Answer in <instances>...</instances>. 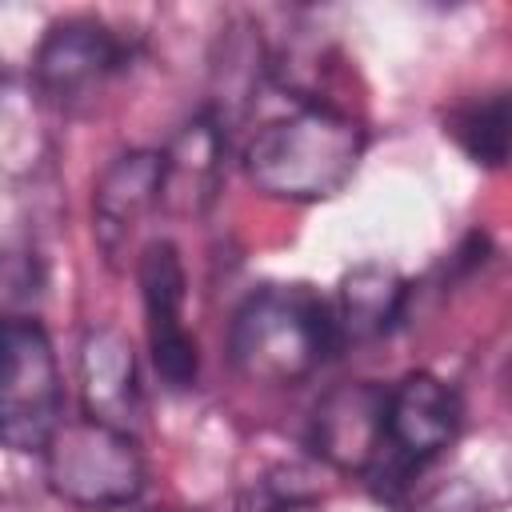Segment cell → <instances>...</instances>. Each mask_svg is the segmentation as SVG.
<instances>
[{
    "instance_id": "1",
    "label": "cell",
    "mask_w": 512,
    "mask_h": 512,
    "mask_svg": "<svg viewBox=\"0 0 512 512\" xmlns=\"http://www.w3.org/2000/svg\"><path fill=\"white\" fill-rule=\"evenodd\" d=\"M364 156V128L332 104H300L264 124L244 148V172L272 200L312 204L336 196Z\"/></svg>"
},
{
    "instance_id": "2",
    "label": "cell",
    "mask_w": 512,
    "mask_h": 512,
    "mask_svg": "<svg viewBox=\"0 0 512 512\" xmlns=\"http://www.w3.org/2000/svg\"><path fill=\"white\" fill-rule=\"evenodd\" d=\"M336 348L332 308L312 284H264L228 324V360L252 384H300Z\"/></svg>"
},
{
    "instance_id": "3",
    "label": "cell",
    "mask_w": 512,
    "mask_h": 512,
    "mask_svg": "<svg viewBox=\"0 0 512 512\" xmlns=\"http://www.w3.org/2000/svg\"><path fill=\"white\" fill-rule=\"evenodd\" d=\"M40 456L52 496L80 512H116L144 492V456L128 428L92 416L60 420Z\"/></svg>"
},
{
    "instance_id": "4",
    "label": "cell",
    "mask_w": 512,
    "mask_h": 512,
    "mask_svg": "<svg viewBox=\"0 0 512 512\" xmlns=\"http://www.w3.org/2000/svg\"><path fill=\"white\" fill-rule=\"evenodd\" d=\"M460 396L432 372H408L384 396V440L364 472V484L380 500H396L412 476L432 464L460 432Z\"/></svg>"
},
{
    "instance_id": "5",
    "label": "cell",
    "mask_w": 512,
    "mask_h": 512,
    "mask_svg": "<svg viewBox=\"0 0 512 512\" xmlns=\"http://www.w3.org/2000/svg\"><path fill=\"white\" fill-rule=\"evenodd\" d=\"M64 420V384L52 340L36 316L0 328V448L44 452Z\"/></svg>"
},
{
    "instance_id": "6",
    "label": "cell",
    "mask_w": 512,
    "mask_h": 512,
    "mask_svg": "<svg viewBox=\"0 0 512 512\" xmlns=\"http://www.w3.org/2000/svg\"><path fill=\"white\" fill-rule=\"evenodd\" d=\"M132 48L120 32H112L96 16H68L56 20L32 56V84L44 104L60 112L88 108L104 84L128 64Z\"/></svg>"
},
{
    "instance_id": "7",
    "label": "cell",
    "mask_w": 512,
    "mask_h": 512,
    "mask_svg": "<svg viewBox=\"0 0 512 512\" xmlns=\"http://www.w3.org/2000/svg\"><path fill=\"white\" fill-rule=\"evenodd\" d=\"M136 280H140V296H144L152 364L172 392H184L196 384L200 352H196V336L180 320L188 280H184V264H180L176 244L172 240H148L140 248V260H136Z\"/></svg>"
},
{
    "instance_id": "8",
    "label": "cell",
    "mask_w": 512,
    "mask_h": 512,
    "mask_svg": "<svg viewBox=\"0 0 512 512\" xmlns=\"http://www.w3.org/2000/svg\"><path fill=\"white\" fill-rule=\"evenodd\" d=\"M384 396L372 380H348L320 396L312 408V452L348 476H364L384 440Z\"/></svg>"
},
{
    "instance_id": "9",
    "label": "cell",
    "mask_w": 512,
    "mask_h": 512,
    "mask_svg": "<svg viewBox=\"0 0 512 512\" xmlns=\"http://www.w3.org/2000/svg\"><path fill=\"white\" fill-rule=\"evenodd\" d=\"M160 208V152H124L116 156L92 192V232L108 264H120L144 216Z\"/></svg>"
},
{
    "instance_id": "10",
    "label": "cell",
    "mask_w": 512,
    "mask_h": 512,
    "mask_svg": "<svg viewBox=\"0 0 512 512\" xmlns=\"http://www.w3.org/2000/svg\"><path fill=\"white\" fill-rule=\"evenodd\" d=\"M224 152L228 136L220 116L204 112L188 120L160 152V204L176 216H200L220 192Z\"/></svg>"
},
{
    "instance_id": "11",
    "label": "cell",
    "mask_w": 512,
    "mask_h": 512,
    "mask_svg": "<svg viewBox=\"0 0 512 512\" xmlns=\"http://www.w3.org/2000/svg\"><path fill=\"white\" fill-rule=\"evenodd\" d=\"M80 396L84 416L128 428L140 412V376H136V352L124 332L116 328H92L80 344Z\"/></svg>"
},
{
    "instance_id": "12",
    "label": "cell",
    "mask_w": 512,
    "mask_h": 512,
    "mask_svg": "<svg viewBox=\"0 0 512 512\" xmlns=\"http://www.w3.org/2000/svg\"><path fill=\"white\" fill-rule=\"evenodd\" d=\"M408 284L392 264H356L340 276L332 308L336 344H368L404 316Z\"/></svg>"
},
{
    "instance_id": "13",
    "label": "cell",
    "mask_w": 512,
    "mask_h": 512,
    "mask_svg": "<svg viewBox=\"0 0 512 512\" xmlns=\"http://www.w3.org/2000/svg\"><path fill=\"white\" fill-rule=\"evenodd\" d=\"M444 132L464 148L472 164L504 168L508 160V92H484L448 112Z\"/></svg>"
},
{
    "instance_id": "14",
    "label": "cell",
    "mask_w": 512,
    "mask_h": 512,
    "mask_svg": "<svg viewBox=\"0 0 512 512\" xmlns=\"http://www.w3.org/2000/svg\"><path fill=\"white\" fill-rule=\"evenodd\" d=\"M320 500V480L304 464H272L248 488L240 492L236 508L240 512H296L304 504Z\"/></svg>"
},
{
    "instance_id": "15",
    "label": "cell",
    "mask_w": 512,
    "mask_h": 512,
    "mask_svg": "<svg viewBox=\"0 0 512 512\" xmlns=\"http://www.w3.org/2000/svg\"><path fill=\"white\" fill-rule=\"evenodd\" d=\"M408 512H492V496L468 480V476H456V480H444L428 492H420Z\"/></svg>"
},
{
    "instance_id": "16",
    "label": "cell",
    "mask_w": 512,
    "mask_h": 512,
    "mask_svg": "<svg viewBox=\"0 0 512 512\" xmlns=\"http://www.w3.org/2000/svg\"><path fill=\"white\" fill-rule=\"evenodd\" d=\"M4 84H8V64H4V56H0V92H4Z\"/></svg>"
},
{
    "instance_id": "17",
    "label": "cell",
    "mask_w": 512,
    "mask_h": 512,
    "mask_svg": "<svg viewBox=\"0 0 512 512\" xmlns=\"http://www.w3.org/2000/svg\"><path fill=\"white\" fill-rule=\"evenodd\" d=\"M152 512H192V508H152Z\"/></svg>"
}]
</instances>
